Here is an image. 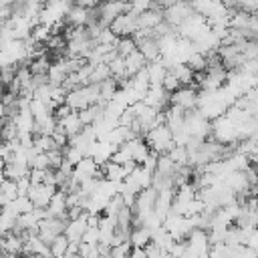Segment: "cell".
<instances>
[{
	"instance_id": "5b68a950",
	"label": "cell",
	"mask_w": 258,
	"mask_h": 258,
	"mask_svg": "<svg viewBox=\"0 0 258 258\" xmlns=\"http://www.w3.org/2000/svg\"><path fill=\"white\" fill-rule=\"evenodd\" d=\"M210 254V236L204 228H194L187 236L185 256H208Z\"/></svg>"
},
{
	"instance_id": "603a6c76",
	"label": "cell",
	"mask_w": 258,
	"mask_h": 258,
	"mask_svg": "<svg viewBox=\"0 0 258 258\" xmlns=\"http://www.w3.org/2000/svg\"><path fill=\"white\" fill-rule=\"evenodd\" d=\"M103 175L109 177V179H113V181H123L127 177V169H125L123 163H117V161H111L109 159L103 165Z\"/></svg>"
},
{
	"instance_id": "bcb514c9",
	"label": "cell",
	"mask_w": 258,
	"mask_h": 258,
	"mask_svg": "<svg viewBox=\"0 0 258 258\" xmlns=\"http://www.w3.org/2000/svg\"><path fill=\"white\" fill-rule=\"evenodd\" d=\"M163 87H165L169 93H173V91H177V89L181 87V81H179L171 71H167V75H165V79H163Z\"/></svg>"
},
{
	"instance_id": "b9f144b4",
	"label": "cell",
	"mask_w": 258,
	"mask_h": 258,
	"mask_svg": "<svg viewBox=\"0 0 258 258\" xmlns=\"http://www.w3.org/2000/svg\"><path fill=\"white\" fill-rule=\"evenodd\" d=\"M48 67H50V64H48V60H46L44 54L32 58V62H30V71H32V75H34V73H48Z\"/></svg>"
},
{
	"instance_id": "6da1fadb",
	"label": "cell",
	"mask_w": 258,
	"mask_h": 258,
	"mask_svg": "<svg viewBox=\"0 0 258 258\" xmlns=\"http://www.w3.org/2000/svg\"><path fill=\"white\" fill-rule=\"evenodd\" d=\"M145 141H147L149 147H151L153 151H157V153H169V151L177 145L175 139H173V131H171L165 123H161V125L149 129V131L145 133Z\"/></svg>"
},
{
	"instance_id": "4dcf8cb0",
	"label": "cell",
	"mask_w": 258,
	"mask_h": 258,
	"mask_svg": "<svg viewBox=\"0 0 258 258\" xmlns=\"http://www.w3.org/2000/svg\"><path fill=\"white\" fill-rule=\"evenodd\" d=\"M185 62L189 64V69H191L194 73H202V71L208 69V56H206L204 52H198V50H196Z\"/></svg>"
},
{
	"instance_id": "4fadbf2b",
	"label": "cell",
	"mask_w": 258,
	"mask_h": 258,
	"mask_svg": "<svg viewBox=\"0 0 258 258\" xmlns=\"http://www.w3.org/2000/svg\"><path fill=\"white\" fill-rule=\"evenodd\" d=\"M165 113V125L173 131V133H177L179 129H183L185 127V109L183 107H179V105H171L169 109H165L163 111Z\"/></svg>"
},
{
	"instance_id": "db71d44e",
	"label": "cell",
	"mask_w": 258,
	"mask_h": 258,
	"mask_svg": "<svg viewBox=\"0 0 258 258\" xmlns=\"http://www.w3.org/2000/svg\"><path fill=\"white\" fill-rule=\"evenodd\" d=\"M240 69H242V71H248V73H256V75H258V56H256V58L246 60Z\"/></svg>"
},
{
	"instance_id": "d6a6232c",
	"label": "cell",
	"mask_w": 258,
	"mask_h": 258,
	"mask_svg": "<svg viewBox=\"0 0 258 258\" xmlns=\"http://www.w3.org/2000/svg\"><path fill=\"white\" fill-rule=\"evenodd\" d=\"M137 48H139V46H137V42H135L133 36H121L119 42H117V52H119L121 56H127V54H131V52L137 50Z\"/></svg>"
},
{
	"instance_id": "c3c4849f",
	"label": "cell",
	"mask_w": 258,
	"mask_h": 258,
	"mask_svg": "<svg viewBox=\"0 0 258 258\" xmlns=\"http://www.w3.org/2000/svg\"><path fill=\"white\" fill-rule=\"evenodd\" d=\"M185 252H187V242H183V240H175L173 246L169 248L171 256H185Z\"/></svg>"
},
{
	"instance_id": "836d02e7",
	"label": "cell",
	"mask_w": 258,
	"mask_h": 258,
	"mask_svg": "<svg viewBox=\"0 0 258 258\" xmlns=\"http://www.w3.org/2000/svg\"><path fill=\"white\" fill-rule=\"evenodd\" d=\"M119 38H121V36H119V34H115L111 26H105V28L99 32V36H97V40H95V42H97V44H115V46H117Z\"/></svg>"
},
{
	"instance_id": "5bb4252c",
	"label": "cell",
	"mask_w": 258,
	"mask_h": 258,
	"mask_svg": "<svg viewBox=\"0 0 258 258\" xmlns=\"http://www.w3.org/2000/svg\"><path fill=\"white\" fill-rule=\"evenodd\" d=\"M67 189H56L54 191V196H52V200H50V204L46 206L48 208V216H60V218H69L67 216V212H69V204H67Z\"/></svg>"
},
{
	"instance_id": "4316f807",
	"label": "cell",
	"mask_w": 258,
	"mask_h": 258,
	"mask_svg": "<svg viewBox=\"0 0 258 258\" xmlns=\"http://www.w3.org/2000/svg\"><path fill=\"white\" fill-rule=\"evenodd\" d=\"M131 244L133 246H147L151 240H153V232L147 228V226H137L135 230H131Z\"/></svg>"
},
{
	"instance_id": "f546056e",
	"label": "cell",
	"mask_w": 258,
	"mask_h": 258,
	"mask_svg": "<svg viewBox=\"0 0 258 258\" xmlns=\"http://www.w3.org/2000/svg\"><path fill=\"white\" fill-rule=\"evenodd\" d=\"M169 157L175 161L177 167H181V165H189V151H187L185 145H175V147L169 151Z\"/></svg>"
},
{
	"instance_id": "7a4b0ae2",
	"label": "cell",
	"mask_w": 258,
	"mask_h": 258,
	"mask_svg": "<svg viewBox=\"0 0 258 258\" xmlns=\"http://www.w3.org/2000/svg\"><path fill=\"white\" fill-rule=\"evenodd\" d=\"M212 137L220 143H234V141H240L238 137V125L228 117V115H222L218 119L212 121Z\"/></svg>"
},
{
	"instance_id": "f907efd6",
	"label": "cell",
	"mask_w": 258,
	"mask_h": 258,
	"mask_svg": "<svg viewBox=\"0 0 258 258\" xmlns=\"http://www.w3.org/2000/svg\"><path fill=\"white\" fill-rule=\"evenodd\" d=\"M30 179L32 183H44V177H46V169H38V167H30Z\"/></svg>"
},
{
	"instance_id": "ab89813d",
	"label": "cell",
	"mask_w": 258,
	"mask_h": 258,
	"mask_svg": "<svg viewBox=\"0 0 258 258\" xmlns=\"http://www.w3.org/2000/svg\"><path fill=\"white\" fill-rule=\"evenodd\" d=\"M30 167L48 169V167H50V155H48V151H38V153L30 159Z\"/></svg>"
},
{
	"instance_id": "d4e9b609",
	"label": "cell",
	"mask_w": 258,
	"mask_h": 258,
	"mask_svg": "<svg viewBox=\"0 0 258 258\" xmlns=\"http://www.w3.org/2000/svg\"><path fill=\"white\" fill-rule=\"evenodd\" d=\"M20 194H18V183H16V179H10V177H4L2 179V194H0V204L2 206H6V204H10L14 198H18Z\"/></svg>"
},
{
	"instance_id": "6f0895ef",
	"label": "cell",
	"mask_w": 258,
	"mask_h": 258,
	"mask_svg": "<svg viewBox=\"0 0 258 258\" xmlns=\"http://www.w3.org/2000/svg\"><path fill=\"white\" fill-rule=\"evenodd\" d=\"M256 198H258V191H256Z\"/></svg>"
},
{
	"instance_id": "277c9868",
	"label": "cell",
	"mask_w": 258,
	"mask_h": 258,
	"mask_svg": "<svg viewBox=\"0 0 258 258\" xmlns=\"http://www.w3.org/2000/svg\"><path fill=\"white\" fill-rule=\"evenodd\" d=\"M208 28H210L208 18H206L204 14H200V12H194L187 20H183V22L177 26V32H179V36H185V38H189V40H196V38L202 36Z\"/></svg>"
},
{
	"instance_id": "9a60e30c",
	"label": "cell",
	"mask_w": 258,
	"mask_h": 258,
	"mask_svg": "<svg viewBox=\"0 0 258 258\" xmlns=\"http://www.w3.org/2000/svg\"><path fill=\"white\" fill-rule=\"evenodd\" d=\"M91 8H85V6H79V4H75L71 10H69V14L64 16V22L69 24V26H87L89 24V20H91Z\"/></svg>"
},
{
	"instance_id": "7bdbcfd3",
	"label": "cell",
	"mask_w": 258,
	"mask_h": 258,
	"mask_svg": "<svg viewBox=\"0 0 258 258\" xmlns=\"http://www.w3.org/2000/svg\"><path fill=\"white\" fill-rule=\"evenodd\" d=\"M99 238H101V230L99 226H89L83 234V240L81 242H89V244H99Z\"/></svg>"
},
{
	"instance_id": "d590c367",
	"label": "cell",
	"mask_w": 258,
	"mask_h": 258,
	"mask_svg": "<svg viewBox=\"0 0 258 258\" xmlns=\"http://www.w3.org/2000/svg\"><path fill=\"white\" fill-rule=\"evenodd\" d=\"M50 34H52V26H48V24H36L34 28H32V38L34 40H38V42H46L48 38H50Z\"/></svg>"
},
{
	"instance_id": "ac0fdd59",
	"label": "cell",
	"mask_w": 258,
	"mask_h": 258,
	"mask_svg": "<svg viewBox=\"0 0 258 258\" xmlns=\"http://www.w3.org/2000/svg\"><path fill=\"white\" fill-rule=\"evenodd\" d=\"M163 20H165L163 8H157V6H151L149 10H145V12L139 14V26H143V28H155Z\"/></svg>"
},
{
	"instance_id": "ee69618b",
	"label": "cell",
	"mask_w": 258,
	"mask_h": 258,
	"mask_svg": "<svg viewBox=\"0 0 258 258\" xmlns=\"http://www.w3.org/2000/svg\"><path fill=\"white\" fill-rule=\"evenodd\" d=\"M101 250H99V244H89V242H81V252L79 256H85V258H95L99 256Z\"/></svg>"
},
{
	"instance_id": "11a10c76",
	"label": "cell",
	"mask_w": 258,
	"mask_h": 258,
	"mask_svg": "<svg viewBox=\"0 0 258 258\" xmlns=\"http://www.w3.org/2000/svg\"><path fill=\"white\" fill-rule=\"evenodd\" d=\"M101 2H105V0H77L75 4H79V6H85V8H95V6H99Z\"/></svg>"
},
{
	"instance_id": "7402d4cb",
	"label": "cell",
	"mask_w": 258,
	"mask_h": 258,
	"mask_svg": "<svg viewBox=\"0 0 258 258\" xmlns=\"http://www.w3.org/2000/svg\"><path fill=\"white\" fill-rule=\"evenodd\" d=\"M147 62H149V60L145 58V54H143L139 48H137V50H133L131 54H127V56H125L127 75H129V77H133L135 73H139L141 69H145V67H147Z\"/></svg>"
},
{
	"instance_id": "680465c9",
	"label": "cell",
	"mask_w": 258,
	"mask_h": 258,
	"mask_svg": "<svg viewBox=\"0 0 258 258\" xmlns=\"http://www.w3.org/2000/svg\"><path fill=\"white\" fill-rule=\"evenodd\" d=\"M256 169H258V165H256Z\"/></svg>"
},
{
	"instance_id": "1f68e13d",
	"label": "cell",
	"mask_w": 258,
	"mask_h": 258,
	"mask_svg": "<svg viewBox=\"0 0 258 258\" xmlns=\"http://www.w3.org/2000/svg\"><path fill=\"white\" fill-rule=\"evenodd\" d=\"M71 240L67 234H58L52 242H50V250H52V256H64L67 254V248H69Z\"/></svg>"
},
{
	"instance_id": "3957f363",
	"label": "cell",
	"mask_w": 258,
	"mask_h": 258,
	"mask_svg": "<svg viewBox=\"0 0 258 258\" xmlns=\"http://www.w3.org/2000/svg\"><path fill=\"white\" fill-rule=\"evenodd\" d=\"M129 10H131L129 0H105V2H101L99 8H97V20H99L103 26H111V22H113L117 16H121V14L129 12Z\"/></svg>"
},
{
	"instance_id": "d6986e66",
	"label": "cell",
	"mask_w": 258,
	"mask_h": 258,
	"mask_svg": "<svg viewBox=\"0 0 258 258\" xmlns=\"http://www.w3.org/2000/svg\"><path fill=\"white\" fill-rule=\"evenodd\" d=\"M48 83L50 85H62L64 81H67V77H69V69H67V64H64V58H58V60H54L50 67H48Z\"/></svg>"
},
{
	"instance_id": "816d5d0a",
	"label": "cell",
	"mask_w": 258,
	"mask_h": 258,
	"mask_svg": "<svg viewBox=\"0 0 258 258\" xmlns=\"http://www.w3.org/2000/svg\"><path fill=\"white\" fill-rule=\"evenodd\" d=\"M238 6L248 12H258V0H238Z\"/></svg>"
},
{
	"instance_id": "8fae6325",
	"label": "cell",
	"mask_w": 258,
	"mask_h": 258,
	"mask_svg": "<svg viewBox=\"0 0 258 258\" xmlns=\"http://www.w3.org/2000/svg\"><path fill=\"white\" fill-rule=\"evenodd\" d=\"M171 105H179L185 111L189 109H198V91H194L191 87H179L177 91L171 93Z\"/></svg>"
},
{
	"instance_id": "60d3db41",
	"label": "cell",
	"mask_w": 258,
	"mask_h": 258,
	"mask_svg": "<svg viewBox=\"0 0 258 258\" xmlns=\"http://www.w3.org/2000/svg\"><path fill=\"white\" fill-rule=\"evenodd\" d=\"M131 248H133L131 240H123V242L111 246V256H113V258H123V256L131 254Z\"/></svg>"
},
{
	"instance_id": "ba28073f",
	"label": "cell",
	"mask_w": 258,
	"mask_h": 258,
	"mask_svg": "<svg viewBox=\"0 0 258 258\" xmlns=\"http://www.w3.org/2000/svg\"><path fill=\"white\" fill-rule=\"evenodd\" d=\"M99 161L95 159V157H91V155H85L77 165H75V171H73V175L83 183V181H87V179H91V177H101V171H99ZM105 177V175H103Z\"/></svg>"
},
{
	"instance_id": "484cf974",
	"label": "cell",
	"mask_w": 258,
	"mask_h": 258,
	"mask_svg": "<svg viewBox=\"0 0 258 258\" xmlns=\"http://www.w3.org/2000/svg\"><path fill=\"white\" fill-rule=\"evenodd\" d=\"M117 79L115 77H109L107 81H103V83H99V89H101V93H99V103H109L113 97H115V93H117Z\"/></svg>"
},
{
	"instance_id": "83f0119b",
	"label": "cell",
	"mask_w": 258,
	"mask_h": 258,
	"mask_svg": "<svg viewBox=\"0 0 258 258\" xmlns=\"http://www.w3.org/2000/svg\"><path fill=\"white\" fill-rule=\"evenodd\" d=\"M169 71H171V73L181 81V85H191V83H194L196 73L189 69V64H187V62H177V64H173Z\"/></svg>"
},
{
	"instance_id": "8992f818",
	"label": "cell",
	"mask_w": 258,
	"mask_h": 258,
	"mask_svg": "<svg viewBox=\"0 0 258 258\" xmlns=\"http://www.w3.org/2000/svg\"><path fill=\"white\" fill-rule=\"evenodd\" d=\"M194 12H196V10H194V6H191V2H189V0H177V2H173L171 6L163 8L165 20H167L171 26H175V28H177L183 20H187Z\"/></svg>"
},
{
	"instance_id": "f35d334b",
	"label": "cell",
	"mask_w": 258,
	"mask_h": 258,
	"mask_svg": "<svg viewBox=\"0 0 258 258\" xmlns=\"http://www.w3.org/2000/svg\"><path fill=\"white\" fill-rule=\"evenodd\" d=\"M85 155H87V153H85L81 147H77V145H71V143H69V147H64V159H69L73 165H77Z\"/></svg>"
},
{
	"instance_id": "52a82bcc",
	"label": "cell",
	"mask_w": 258,
	"mask_h": 258,
	"mask_svg": "<svg viewBox=\"0 0 258 258\" xmlns=\"http://www.w3.org/2000/svg\"><path fill=\"white\" fill-rule=\"evenodd\" d=\"M111 28L119 36H133V32L139 28V14H135V12L129 10V12L121 14V16H117L111 22Z\"/></svg>"
},
{
	"instance_id": "e575fe53",
	"label": "cell",
	"mask_w": 258,
	"mask_h": 258,
	"mask_svg": "<svg viewBox=\"0 0 258 258\" xmlns=\"http://www.w3.org/2000/svg\"><path fill=\"white\" fill-rule=\"evenodd\" d=\"M34 147L38 151H50V149H56V141L52 135H36L34 137Z\"/></svg>"
},
{
	"instance_id": "7dc6e473",
	"label": "cell",
	"mask_w": 258,
	"mask_h": 258,
	"mask_svg": "<svg viewBox=\"0 0 258 258\" xmlns=\"http://www.w3.org/2000/svg\"><path fill=\"white\" fill-rule=\"evenodd\" d=\"M44 44L48 50H60V48H64V38L60 34H50V38Z\"/></svg>"
},
{
	"instance_id": "ffe728a7",
	"label": "cell",
	"mask_w": 258,
	"mask_h": 258,
	"mask_svg": "<svg viewBox=\"0 0 258 258\" xmlns=\"http://www.w3.org/2000/svg\"><path fill=\"white\" fill-rule=\"evenodd\" d=\"M167 64L163 62V58H157V60H149L147 62V73H149V81L151 85H163V79L167 75Z\"/></svg>"
},
{
	"instance_id": "681fc988",
	"label": "cell",
	"mask_w": 258,
	"mask_h": 258,
	"mask_svg": "<svg viewBox=\"0 0 258 258\" xmlns=\"http://www.w3.org/2000/svg\"><path fill=\"white\" fill-rule=\"evenodd\" d=\"M129 159H133V157H131V153H129L125 147H119V149L113 153V157H111V161H117V163H125V161H129Z\"/></svg>"
},
{
	"instance_id": "74e56055",
	"label": "cell",
	"mask_w": 258,
	"mask_h": 258,
	"mask_svg": "<svg viewBox=\"0 0 258 258\" xmlns=\"http://www.w3.org/2000/svg\"><path fill=\"white\" fill-rule=\"evenodd\" d=\"M125 206V200H123V196L121 194H117V196H113L109 202H107V208H105V214L107 216H117L119 212H121V208Z\"/></svg>"
},
{
	"instance_id": "2e32d148",
	"label": "cell",
	"mask_w": 258,
	"mask_h": 258,
	"mask_svg": "<svg viewBox=\"0 0 258 258\" xmlns=\"http://www.w3.org/2000/svg\"><path fill=\"white\" fill-rule=\"evenodd\" d=\"M56 127H58V117L52 111L34 119V133L36 135H52L56 131Z\"/></svg>"
},
{
	"instance_id": "f1b7e54d",
	"label": "cell",
	"mask_w": 258,
	"mask_h": 258,
	"mask_svg": "<svg viewBox=\"0 0 258 258\" xmlns=\"http://www.w3.org/2000/svg\"><path fill=\"white\" fill-rule=\"evenodd\" d=\"M10 208H12L14 212H18V214H24V212H32L36 206H34V202L30 200V196H18V198H14V200L10 202Z\"/></svg>"
},
{
	"instance_id": "8d00e7d4",
	"label": "cell",
	"mask_w": 258,
	"mask_h": 258,
	"mask_svg": "<svg viewBox=\"0 0 258 258\" xmlns=\"http://www.w3.org/2000/svg\"><path fill=\"white\" fill-rule=\"evenodd\" d=\"M30 111H32V115H34V119H36V117H42V115L50 113L52 109H50V107H48V103H44L42 99L32 97V101H30Z\"/></svg>"
},
{
	"instance_id": "9f6ffc18",
	"label": "cell",
	"mask_w": 258,
	"mask_h": 258,
	"mask_svg": "<svg viewBox=\"0 0 258 258\" xmlns=\"http://www.w3.org/2000/svg\"><path fill=\"white\" fill-rule=\"evenodd\" d=\"M2 2V6H12V4H16L18 0H0Z\"/></svg>"
},
{
	"instance_id": "9c48e42d",
	"label": "cell",
	"mask_w": 258,
	"mask_h": 258,
	"mask_svg": "<svg viewBox=\"0 0 258 258\" xmlns=\"http://www.w3.org/2000/svg\"><path fill=\"white\" fill-rule=\"evenodd\" d=\"M143 101H145L147 105H151V107L163 111V109L167 107V103H171V93H169L163 85H149V89H147Z\"/></svg>"
},
{
	"instance_id": "44dd1931",
	"label": "cell",
	"mask_w": 258,
	"mask_h": 258,
	"mask_svg": "<svg viewBox=\"0 0 258 258\" xmlns=\"http://www.w3.org/2000/svg\"><path fill=\"white\" fill-rule=\"evenodd\" d=\"M79 115H81V119H83L85 125H93L95 121H99V119L105 117V103H93V105L81 109Z\"/></svg>"
},
{
	"instance_id": "f5cc1de1",
	"label": "cell",
	"mask_w": 258,
	"mask_h": 258,
	"mask_svg": "<svg viewBox=\"0 0 258 258\" xmlns=\"http://www.w3.org/2000/svg\"><path fill=\"white\" fill-rule=\"evenodd\" d=\"M246 244L252 248V250H256L258 252V226L254 228V230H250V234H248V240H246Z\"/></svg>"
},
{
	"instance_id": "7c38bea8",
	"label": "cell",
	"mask_w": 258,
	"mask_h": 258,
	"mask_svg": "<svg viewBox=\"0 0 258 258\" xmlns=\"http://www.w3.org/2000/svg\"><path fill=\"white\" fill-rule=\"evenodd\" d=\"M224 181H226L238 196H244V194H248V191L254 187L244 169H234V171H230V173L224 177Z\"/></svg>"
},
{
	"instance_id": "e0dca14e",
	"label": "cell",
	"mask_w": 258,
	"mask_h": 258,
	"mask_svg": "<svg viewBox=\"0 0 258 258\" xmlns=\"http://www.w3.org/2000/svg\"><path fill=\"white\" fill-rule=\"evenodd\" d=\"M58 127H60V129L69 135V139H71L73 135H77V133H81V131H83L85 123H83V119H81L79 111H73V113H69L67 117L58 119Z\"/></svg>"
},
{
	"instance_id": "f6af8a7d",
	"label": "cell",
	"mask_w": 258,
	"mask_h": 258,
	"mask_svg": "<svg viewBox=\"0 0 258 258\" xmlns=\"http://www.w3.org/2000/svg\"><path fill=\"white\" fill-rule=\"evenodd\" d=\"M129 6H131V12L141 14V12L149 10V8L155 6V4H153V0H129Z\"/></svg>"
},
{
	"instance_id": "30bf717a",
	"label": "cell",
	"mask_w": 258,
	"mask_h": 258,
	"mask_svg": "<svg viewBox=\"0 0 258 258\" xmlns=\"http://www.w3.org/2000/svg\"><path fill=\"white\" fill-rule=\"evenodd\" d=\"M56 189H58V187H56V185H50V183H32L28 196H30V200L34 202V206L46 208V206L50 204V200H52V196H54Z\"/></svg>"
},
{
	"instance_id": "cb8c5ba5",
	"label": "cell",
	"mask_w": 258,
	"mask_h": 258,
	"mask_svg": "<svg viewBox=\"0 0 258 258\" xmlns=\"http://www.w3.org/2000/svg\"><path fill=\"white\" fill-rule=\"evenodd\" d=\"M139 46V50L145 54V58L147 60H157V58H161V48H159V42H157V38H145L143 42H139L137 44Z\"/></svg>"
}]
</instances>
